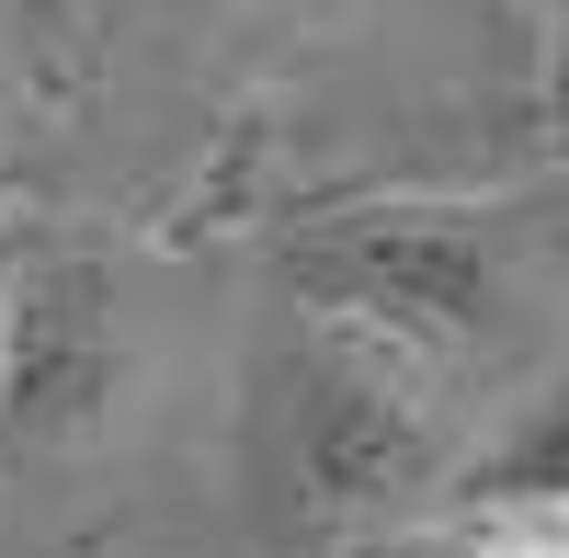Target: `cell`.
I'll return each mask as SVG.
<instances>
[{"mask_svg": "<svg viewBox=\"0 0 569 558\" xmlns=\"http://www.w3.org/2000/svg\"><path fill=\"white\" fill-rule=\"evenodd\" d=\"M284 445H297V490L319 514H410L433 501L467 456L456 422V365L410 353L399 331L342 308H308L297 331V410H284Z\"/></svg>", "mask_w": 569, "mask_h": 558, "instance_id": "cell-1", "label": "cell"}, {"mask_svg": "<svg viewBox=\"0 0 569 558\" xmlns=\"http://www.w3.org/2000/svg\"><path fill=\"white\" fill-rule=\"evenodd\" d=\"M308 286H319V308L376 319L410 353L467 365V353H501V331L536 308V240L490 228V217H433V206L353 217L308 251Z\"/></svg>", "mask_w": 569, "mask_h": 558, "instance_id": "cell-2", "label": "cell"}, {"mask_svg": "<svg viewBox=\"0 0 569 558\" xmlns=\"http://www.w3.org/2000/svg\"><path fill=\"white\" fill-rule=\"evenodd\" d=\"M137 399V331L103 262H23L0 297V456H80Z\"/></svg>", "mask_w": 569, "mask_h": 558, "instance_id": "cell-3", "label": "cell"}, {"mask_svg": "<svg viewBox=\"0 0 569 558\" xmlns=\"http://www.w3.org/2000/svg\"><path fill=\"white\" fill-rule=\"evenodd\" d=\"M445 558H569V525H558L547 490H501L445 536Z\"/></svg>", "mask_w": 569, "mask_h": 558, "instance_id": "cell-4", "label": "cell"}]
</instances>
